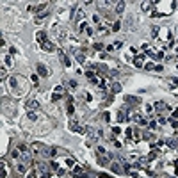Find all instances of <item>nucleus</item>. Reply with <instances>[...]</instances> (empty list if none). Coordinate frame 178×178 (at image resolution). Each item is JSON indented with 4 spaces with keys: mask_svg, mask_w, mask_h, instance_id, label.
Returning a JSON list of instances; mask_svg holds the SVG:
<instances>
[{
    "mask_svg": "<svg viewBox=\"0 0 178 178\" xmlns=\"http://www.w3.org/2000/svg\"><path fill=\"white\" fill-rule=\"evenodd\" d=\"M66 164H68V166H70V167H73V166H75V164H73V160H71V158H68V160H66Z\"/></svg>",
    "mask_w": 178,
    "mask_h": 178,
    "instance_id": "393cba45",
    "label": "nucleus"
},
{
    "mask_svg": "<svg viewBox=\"0 0 178 178\" xmlns=\"http://www.w3.org/2000/svg\"><path fill=\"white\" fill-rule=\"evenodd\" d=\"M143 62H144V55H137V57L134 59V64L137 66V68H141V66H143Z\"/></svg>",
    "mask_w": 178,
    "mask_h": 178,
    "instance_id": "0eeeda50",
    "label": "nucleus"
},
{
    "mask_svg": "<svg viewBox=\"0 0 178 178\" xmlns=\"http://www.w3.org/2000/svg\"><path fill=\"white\" fill-rule=\"evenodd\" d=\"M125 100H126L128 103H134V105H137V103L141 102V98H139V96H126Z\"/></svg>",
    "mask_w": 178,
    "mask_h": 178,
    "instance_id": "6e6552de",
    "label": "nucleus"
},
{
    "mask_svg": "<svg viewBox=\"0 0 178 178\" xmlns=\"http://www.w3.org/2000/svg\"><path fill=\"white\" fill-rule=\"evenodd\" d=\"M112 30H119V21H116V23H114V27H112Z\"/></svg>",
    "mask_w": 178,
    "mask_h": 178,
    "instance_id": "412c9836",
    "label": "nucleus"
},
{
    "mask_svg": "<svg viewBox=\"0 0 178 178\" xmlns=\"http://www.w3.org/2000/svg\"><path fill=\"white\" fill-rule=\"evenodd\" d=\"M155 109H157L158 112H162V111H166V109H167V105H166V103H162V102H157V103H155Z\"/></svg>",
    "mask_w": 178,
    "mask_h": 178,
    "instance_id": "9b49d317",
    "label": "nucleus"
},
{
    "mask_svg": "<svg viewBox=\"0 0 178 178\" xmlns=\"http://www.w3.org/2000/svg\"><path fill=\"white\" fill-rule=\"evenodd\" d=\"M157 32H158V27H153L152 29V38H157Z\"/></svg>",
    "mask_w": 178,
    "mask_h": 178,
    "instance_id": "a211bd4d",
    "label": "nucleus"
},
{
    "mask_svg": "<svg viewBox=\"0 0 178 178\" xmlns=\"http://www.w3.org/2000/svg\"><path fill=\"white\" fill-rule=\"evenodd\" d=\"M30 79H32V82H34V84H36V86H38V79H39V77H38V75H32V77H30Z\"/></svg>",
    "mask_w": 178,
    "mask_h": 178,
    "instance_id": "aec40b11",
    "label": "nucleus"
},
{
    "mask_svg": "<svg viewBox=\"0 0 178 178\" xmlns=\"http://www.w3.org/2000/svg\"><path fill=\"white\" fill-rule=\"evenodd\" d=\"M36 39L45 45V43H46V34H45V32H38V34H36Z\"/></svg>",
    "mask_w": 178,
    "mask_h": 178,
    "instance_id": "423d86ee",
    "label": "nucleus"
},
{
    "mask_svg": "<svg viewBox=\"0 0 178 178\" xmlns=\"http://www.w3.org/2000/svg\"><path fill=\"white\" fill-rule=\"evenodd\" d=\"M59 98H61V94H57V93H55V94H53V96H52V100H53V102H57Z\"/></svg>",
    "mask_w": 178,
    "mask_h": 178,
    "instance_id": "5701e85b",
    "label": "nucleus"
},
{
    "mask_svg": "<svg viewBox=\"0 0 178 178\" xmlns=\"http://www.w3.org/2000/svg\"><path fill=\"white\" fill-rule=\"evenodd\" d=\"M123 7H125V2H119L116 6V13H123Z\"/></svg>",
    "mask_w": 178,
    "mask_h": 178,
    "instance_id": "f3484780",
    "label": "nucleus"
},
{
    "mask_svg": "<svg viewBox=\"0 0 178 178\" xmlns=\"http://www.w3.org/2000/svg\"><path fill=\"white\" fill-rule=\"evenodd\" d=\"M21 160H23L25 164H29V162H30V157H29V153H27V152H25V153H21Z\"/></svg>",
    "mask_w": 178,
    "mask_h": 178,
    "instance_id": "2eb2a0df",
    "label": "nucleus"
},
{
    "mask_svg": "<svg viewBox=\"0 0 178 178\" xmlns=\"http://www.w3.org/2000/svg\"><path fill=\"white\" fill-rule=\"evenodd\" d=\"M4 62H6L7 66H11V57H6V59H4Z\"/></svg>",
    "mask_w": 178,
    "mask_h": 178,
    "instance_id": "4be33fe9",
    "label": "nucleus"
},
{
    "mask_svg": "<svg viewBox=\"0 0 178 178\" xmlns=\"http://www.w3.org/2000/svg\"><path fill=\"white\" fill-rule=\"evenodd\" d=\"M36 70H38V73H39L41 77H48L50 75V71L45 68V64H36Z\"/></svg>",
    "mask_w": 178,
    "mask_h": 178,
    "instance_id": "f03ea898",
    "label": "nucleus"
},
{
    "mask_svg": "<svg viewBox=\"0 0 178 178\" xmlns=\"http://www.w3.org/2000/svg\"><path fill=\"white\" fill-rule=\"evenodd\" d=\"M43 50H45V52H53V50H55V45H53V43H48V41H46V43L43 45Z\"/></svg>",
    "mask_w": 178,
    "mask_h": 178,
    "instance_id": "39448f33",
    "label": "nucleus"
},
{
    "mask_svg": "<svg viewBox=\"0 0 178 178\" xmlns=\"http://www.w3.org/2000/svg\"><path fill=\"white\" fill-rule=\"evenodd\" d=\"M11 86H13V87H16V86H18V80H16V77H13V79H11Z\"/></svg>",
    "mask_w": 178,
    "mask_h": 178,
    "instance_id": "6ab92c4d",
    "label": "nucleus"
},
{
    "mask_svg": "<svg viewBox=\"0 0 178 178\" xmlns=\"http://www.w3.org/2000/svg\"><path fill=\"white\" fill-rule=\"evenodd\" d=\"M50 14V9H45V11H41V13H38V16H36V23H41V20H45V18H46Z\"/></svg>",
    "mask_w": 178,
    "mask_h": 178,
    "instance_id": "7ed1b4c3",
    "label": "nucleus"
},
{
    "mask_svg": "<svg viewBox=\"0 0 178 178\" xmlns=\"http://www.w3.org/2000/svg\"><path fill=\"white\" fill-rule=\"evenodd\" d=\"M98 164H100V166H107L109 160H107L105 157H103V155H100V157H98Z\"/></svg>",
    "mask_w": 178,
    "mask_h": 178,
    "instance_id": "ddd939ff",
    "label": "nucleus"
},
{
    "mask_svg": "<svg viewBox=\"0 0 178 178\" xmlns=\"http://www.w3.org/2000/svg\"><path fill=\"white\" fill-rule=\"evenodd\" d=\"M132 118H134V119L137 121L139 125H146V119H144L143 116H141V114H134V116H132Z\"/></svg>",
    "mask_w": 178,
    "mask_h": 178,
    "instance_id": "1a4fd4ad",
    "label": "nucleus"
},
{
    "mask_svg": "<svg viewBox=\"0 0 178 178\" xmlns=\"http://www.w3.org/2000/svg\"><path fill=\"white\" fill-rule=\"evenodd\" d=\"M111 89H112V93H121V84L119 82H114L111 86Z\"/></svg>",
    "mask_w": 178,
    "mask_h": 178,
    "instance_id": "9d476101",
    "label": "nucleus"
},
{
    "mask_svg": "<svg viewBox=\"0 0 178 178\" xmlns=\"http://www.w3.org/2000/svg\"><path fill=\"white\" fill-rule=\"evenodd\" d=\"M18 171H20V173H25V166H21V164H20V166H18Z\"/></svg>",
    "mask_w": 178,
    "mask_h": 178,
    "instance_id": "b1692460",
    "label": "nucleus"
},
{
    "mask_svg": "<svg viewBox=\"0 0 178 178\" xmlns=\"http://www.w3.org/2000/svg\"><path fill=\"white\" fill-rule=\"evenodd\" d=\"M73 111H75V109H73V100L68 98V114H73Z\"/></svg>",
    "mask_w": 178,
    "mask_h": 178,
    "instance_id": "4468645a",
    "label": "nucleus"
},
{
    "mask_svg": "<svg viewBox=\"0 0 178 178\" xmlns=\"http://www.w3.org/2000/svg\"><path fill=\"white\" fill-rule=\"evenodd\" d=\"M75 57H77V61H79L80 64L86 61V55H84V52H77V53H75Z\"/></svg>",
    "mask_w": 178,
    "mask_h": 178,
    "instance_id": "f8f14e48",
    "label": "nucleus"
},
{
    "mask_svg": "<svg viewBox=\"0 0 178 178\" xmlns=\"http://www.w3.org/2000/svg\"><path fill=\"white\" fill-rule=\"evenodd\" d=\"M25 107H27V111L32 112V111H38V109H39V103L36 102V100H29V102L25 103Z\"/></svg>",
    "mask_w": 178,
    "mask_h": 178,
    "instance_id": "f257e3e1",
    "label": "nucleus"
},
{
    "mask_svg": "<svg viewBox=\"0 0 178 178\" xmlns=\"http://www.w3.org/2000/svg\"><path fill=\"white\" fill-rule=\"evenodd\" d=\"M111 169H112L114 173H121V167L118 166V164H111Z\"/></svg>",
    "mask_w": 178,
    "mask_h": 178,
    "instance_id": "dca6fc26",
    "label": "nucleus"
},
{
    "mask_svg": "<svg viewBox=\"0 0 178 178\" xmlns=\"http://www.w3.org/2000/svg\"><path fill=\"white\" fill-rule=\"evenodd\" d=\"M59 59H61V62H62V64H64L66 68L70 66V59H68V55H64V52H61V53H59Z\"/></svg>",
    "mask_w": 178,
    "mask_h": 178,
    "instance_id": "20e7f679",
    "label": "nucleus"
}]
</instances>
